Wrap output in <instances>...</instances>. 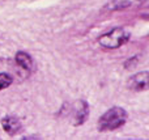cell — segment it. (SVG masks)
Listing matches in <instances>:
<instances>
[{
	"instance_id": "obj_1",
	"label": "cell",
	"mask_w": 149,
	"mask_h": 140,
	"mask_svg": "<svg viewBox=\"0 0 149 140\" xmlns=\"http://www.w3.org/2000/svg\"><path fill=\"white\" fill-rule=\"evenodd\" d=\"M128 119V113L120 106H113L100 117L97 123V130L100 132H109L120 128L126 125Z\"/></svg>"
},
{
	"instance_id": "obj_2",
	"label": "cell",
	"mask_w": 149,
	"mask_h": 140,
	"mask_svg": "<svg viewBox=\"0 0 149 140\" xmlns=\"http://www.w3.org/2000/svg\"><path fill=\"white\" fill-rule=\"evenodd\" d=\"M130 41V31L123 28H114L110 31L98 37V43L105 49L115 50L118 47L123 46L124 43Z\"/></svg>"
},
{
	"instance_id": "obj_3",
	"label": "cell",
	"mask_w": 149,
	"mask_h": 140,
	"mask_svg": "<svg viewBox=\"0 0 149 140\" xmlns=\"http://www.w3.org/2000/svg\"><path fill=\"white\" fill-rule=\"evenodd\" d=\"M68 117L71 118V122L73 126H81L86 122L88 117H89V105L88 102L79 100V101L73 102L72 106L68 110Z\"/></svg>"
},
{
	"instance_id": "obj_4",
	"label": "cell",
	"mask_w": 149,
	"mask_h": 140,
	"mask_svg": "<svg viewBox=\"0 0 149 140\" xmlns=\"http://www.w3.org/2000/svg\"><path fill=\"white\" fill-rule=\"evenodd\" d=\"M144 4H145V0H110L102 8V12H116V10L139 8Z\"/></svg>"
},
{
	"instance_id": "obj_5",
	"label": "cell",
	"mask_w": 149,
	"mask_h": 140,
	"mask_svg": "<svg viewBox=\"0 0 149 140\" xmlns=\"http://www.w3.org/2000/svg\"><path fill=\"white\" fill-rule=\"evenodd\" d=\"M149 72L148 71H141L139 73H135L127 81V85L131 91L135 92H144L149 89Z\"/></svg>"
},
{
	"instance_id": "obj_6",
	"label": "cell",
	"mask_w": 149,
	"mask_h": 140,
	"mask_svg": "<svg viewBox=\"0 0 149 140\" xmlns=\"http://www.w3.org/2000/svg\"><path fill=\"white\" fill-rule=\"evenodd\" d=\"M1 126H3V130L9 136H15L22 131V123L15 115H5L1 119Z\"/></svg>"
},
{
	"instance_id": "obj_7",
	"label": "cell",
	"mask_w": 149,
	"mask_h": 140,
	"mask_svg": "<svg viewBox=\"0 0 149 140\" xmlns=\"http://www.w3.org/2000/svg\"><path fill=\"white\" fill-rule=\"evenodd\" d=\"M15 60L18 65H20L22 70L28 71V72H33L36 70V65H34V60L28 52L25 51H17L15 55Z\"/></svg>"
},
{
	"instance_id": "obj_8",
	"label": "cell",
	"mask_w": 149,
	"mask_h": 140,
	"mask_svg": "<svg viewBox=\"0 0 149 140\" xmlns=\"http://www.w3.org/2000/svg\"><path fill=\"white\" fill-rule=\"evenodd\" d=\"M13 83V77L7 72H0V91L7 89Z\"/></svg>"
}]
</instances>
